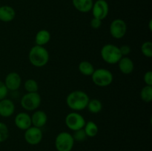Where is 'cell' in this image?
I'll list each match as a JSON object with an SVG mask.
<instances>
[{"label":"cell","instance_id":"10","mask_svg":"<svg viewBox=\"0 0 152 151\" xmlns=\"http://www.w3.org/2000/svg\"><path fill=\"white\" fill-rule=\"evenodd\" d=\"M91 11L94 17L102 21L107 17L109 12L108 2L105 0H96L94 2Z\"/></svg>","mask_w":152,"mask_h":151},{"label":"cell","instance_id":"18","mask_svg":"<svg viewBox=\"0 0 152 151\" xmlns=\"http://www.w3.org/2000/svg\"><path fill=\"white\" fill-rule=\"evenodd\" d=\"M51 38L50 33L47 30H40L37 33L35 36L36 45L44 46L50 41Z\"/></svg>","mask_w":152,"mask_h":151},{"label":"cell","instance_id":"6","mask_svg":"<svg viewBox=\"0 0 152 151\" xmlns=\"http://www.w3.org/2000/svg\"><path fill=\"white\" fill-rule=\"evenodd\" d=\"M42 98L38 92L27 93L21 99V105L28 111L36 110L41 105Z\"/></svg>","mask_w":152,"mask_h":151},{"label":"cell","instance_id":"29","mask_svg":"<svg viewBox=\"0 0 152 151\" xmlns=\"http://www.w3.org/2000/svg\"><path fill=\"white\" fill-rule=\"evenodd\" d=\"M144 82L146 85L152 86V72L151 70H148L144 74L143 76Z\"/></svg>","mask_w":152,"mask_h":151},{"label":"cell","instance_id":"4","mask_svg":"<svg viewBox=\"0 0 152 151\" xmlns=\"http://www.w3.org/2000/svg\"><path fill=\"white\" fill-rule=\"evenodd\" d=\"M93 82L96 86L105 87L109 86L114 80L112 73L105 68H98L94 70L91 76Z\"/></svg>","mask_w":152,"mask_h":151},{"label":"cell","instance_id":"8","mask_svg":"<svg viewBox=\"0 0 152 151\" xmlns=\"http://www.w3.org/2000/svg\"><path fill=\"white\" fill-rule=\"evenodd\" d=\"M111 36L117 39H120L125 36L127 32V25L126 22L121 19H116L111 22L109 28Z\"/></svg>","mask_w":152,"mask_h":151},{"label":"cell","instance_id":"26","mask_svg":"<svg viewBox=\"0 0 152 151\" xmlns=\"http://www.w3.org/2000/svg\"><path fill=\"white\" fill-rule=\"evenodd\" d=\"M9 136V130L4 123L0 122V143L5 142Z\"/></svg>","mask_w":152,"mask_h":151},{"label":"cell","instance_id":"17","mask_svg":"<svg viewBox=\"0 0 152 151\" xmlns=\"http://www.w3.org/2000/svg\"><path fill=\"white\" fill-rule=\"evenodd\" d=\"M74 7L81 13H88L91 11L94 4L93 0H72Z\"/></svg>","mask_w":152,"mask_h":151},{"label":"cell","instance_id":"25","mask_svg":"<svg viewBox=\"0 0 152 151\" xmlns=\"http://www.w3.org/2000/svg\"><path fill=\"white\" fill-rule=\"evenodd\" d=\"M73 138H74V142H84L87 139V135L85 132L84 129H79V130L74 131V133L72 134Z\"/></svg>","mask_w":152,"mask_h":151},{"label":"cell","instance_id":"31","mask_svg":"<svg viewBox=\"0 0 152 151\" xmlns=\"http://www.w3.org/2000/svg\"><path fill=\"white\" fill-rule=\"evenodd\" d=\"M151 24H152V20L151 19V20H150V22H149V29H150V30H151Z\"/></svg>","mask_w":152,"mask_h":151},{"label":"cell","instance_id":"15","mask_svg":"<svg viewBox=\"0 0 152 151\" xmlns=\"http://www.w3.org/2000/svg\"><path fill=\"white\" fill-rule=\"evenodd\" d=\"M118 67L120 72L123 74L132 73L134 69V62L128 56H123L118 62Z\"/></svg>","mask_w":152,"mask_h":151},{"label":"cell","instance_id":"21","mask_svg":"<svg viewBox=\"0 0 152 151\" xmlns=\"http://www.w3.org/2000/svg\"><path fill=\"white\" fill-rule=\"evenodd\" d=\"M86 108H88V111L91 113H99L102 110V104L99 99H89V102L88 103L87 107Z\"/></svg>","mask_w":152,"mask_h":151},{"label":"cell","instance_id":"1","mask_svg":"<svg viewBox=\"0 0 152 151\" xmlns=\"http://www.w3.org/2000/svg\"><path fill=\"white\" fill-rule=\"evenodd\" d=\"M88 95L82 90H74L68 95L66 104L68 107L74 111L83 110L87 107L89 102Z\"/></svg>","mask_w":152,"mask_h":151},{"label":"cell","instance_id":"5","mask_svg":"<svg viewBox=\"0 0 152 151\" xmlns=\"http://www.w3.org/2000/svg\"><path fill=\"white\" fill-rule=\"evenodd\" d=\"M72 134L68 132H61L55 139V147L57 151H71L74 145Z\"/></svg>","mask_w":152,"mask_h":151},{"label":"cell","instance_id":"7","mask_svg":"<svg viewBox=\"0 0 152 151\" xmlns=\"http://www.w3.org/2000/svg\"><path fill=\"white\" fill-rule=\"evenodd\" d=\"M65 122L68 128L75 131L79 129L83 128L86 121L84 117L80 113L77 112H71L66 115Z\"/></svg>","mask_w":152,"mask_h":151},{"label":"cell","instance_id":"2","mask_svg":"<svg viewBox=\"0 0 152 151\" xmlns=\"http://www.w3.org/2000/svg\"><path fill=\"white\" fill-rule=\"evenodd\" d=\"M49 53L44 46L35 45L30 50L28 53L29 61L32 65L37 68L45 66L49 61Z\"/></svg>","mask_w":152,"mask_h":151},{"label":"cell","instance_id":"9","mask_svg":"<svg viewBox=\"0 0 152 151\" xmlns=\"http://www.w3.org/2000/svg\"><path fill=\"white\" fill-rule=\"evenodd\" d=\"M25 131L24 138L25 142L29 144L37 145L42 140L43 133L41 128L31 126Z\"/></svg>","mask_w":152,"mask_h":151},{"label":"cell","instance_id":"16","mask_svg":"<svg viewBox=\"0 0 152 151\" xmlns=\"http://www.w3.org/2000/svg\"><path fill=\"white\" fill-rule=\"evenodd\" d=\"M16 17V11L9 5H3L0 7V21L3 22H12Z\"/></svg>","mask_w":152,"mask_h":151},{"label":"cell","instance_id":"20","mask_svg":"<svg viewBox=\"0 0 152 151\" xmlns=\"http://www.w3.org/2000/svg\"><path fill=\"white\" fill-rule=\"evenodd\" d=\"M78 70L83 75L86 76H90L94 71V67L91 62L88 61H83L79 64Z\"/></svg>","mask_w":152,"mask_h":151},{"label":"cell","instance_id":"12","mask_svg":"<svg viewBox=\"0 0 152 151\" xmlns=\"http://www.w3.org/2000/svg\"><path fill=\"white\" fill-rule=\"evenodd\" d=\"M15 125L22 130H26L32 126L31 124V115L27 113L22 112L18 113L16 115L14 119Z\"/></svg>","mask_w":152,"mask_h":151},{"label":"cell","instance_id":"3","mask_svg":"<svg viewBox=\"0 0 152 151\" xmlns=\"http://www.w3.org/2000/svg\"><path fill=\"white\" fill-rule=\"evenodd\" d=\"M100 55L102 60L110 65L117 64L123 57L119 47L113 44H106L102 46L100 50Z\"/></svg>","mask_w":152,"mask_h":151},{"label":"cell","instance_id":"11","mask_svg":"<svg viewBox=\"0 0 152 151\" xmlns=\"http://www.w3.org/2000/svg\"><path fill=\"white\" fill-rule=\"evenodd\" d=\"M4 83L7 90L15 91L20 87L22 84V78L18 73L11 72L6 76Z\"/></svg>","mask_w":152,"mask_h":151},{"label":"cell","instance_id":"19","mask_svg":"<svg viewBox=\"0 0 152 151\" xmlns=\"http://www.w3.org/2000/svg\"><path fill=\"white\" fill-rule=\"evenodd\" d=\"M83 129L87 135V137H95L99 133V127L97 124L93 121H88L86 122Z\"/></svg>","mask_w":152,"mask_h":151},{"label":"cell","instance_id":"30","mask_svg":"<svg viewBox=\"0 0 152 151\" xmlns=\"http://www.w3.org/2000/svg\"><path fill=\"white\" fill-rule=\"evenodd\" d=\"M119 48H120V53H121L123 56H127L128 55L130 54L131 51H132V49H131L130 46L127 45V44L120 46V47H119Z\"/></svg>","mask_w":152,"mask_h":151},{"label":"cell","instance_id":"27","mask_svg":"<svg viewBox=\"0 0 152 151\" xmlns=\"http://www.w3.org/2000/svg\"><path fill=\"white\" fill-rule=\"evenodd\" d=\"M7 93H8V90L6 87L4 81L0 80V100L5 99L7 95Z\"/></svg>","mask_w":152,"mask_h":151},{"label":"cell","instance_id":"23","mask_svg":"<svg viewBox=\"0 0 152 151\" xmlns=\"http://www.w3.org/2000/svg\"><path fill=\"white\" fill-rule=\"evenodd\" d=\"M24 87L27 93H36V92H38L39 84L36 80L30 78V79L25 81V84H24Z\"/></svg>","mask_w":152,"mask_h":151},{"label":"cell","instance_id":"14","mask_svg":"<svg viewBox=\"0 0 152 151\" xmlns=\"http://www.w3.org/2000/svg\"><path fill=\"white\" fill-rule=\"evenodd\" d=\"M32 126L42 128L46 124L48 121V115L43 110H37L31 116Z\"/></svg>","mask_w":152,"mask_h":151},{"label":"cell","instance_id":"22","mask_svg":"<svg viewBox=\"0 0 152 151\" xmlns=\"http://www.w3.org/2000/svg\"><path fill=\"white\" fill-rule=\"evenodd\" d=\"M140 97L143 102L148 103L152 101V86L145 85L140 91Z\"/></svg>","mask_w":152,"mask_h":151},{"label":"cell","instance_id":"24","mask_svg":"<svg viewBox=\"0 0 152 151\" xmlns=\"http://www.w3.org/2000/svg\"><path fill=\"white\" fill-rule=\"evenodd\" d=\"M142 53L147 58H151L152 56V43L151 41H147L142 43L141 46Z\"/></svg>","mask_w":152,"mask_h":151},{"label":"cell","instance_id":"13","mask_svg":"<svg viewBox=\"0 0 152 151\" xmlns=\"http://www.w3.org/2000/svg\"><path fill=\"white\" fill-rule=\"evenodd\" d=\"M15 105L10 99H4L0 100V115L4 118L10 117L14 113Z\"/></svg>","mask_w":152,"mask_h":151},{"label":"cell","instance_id":"32","mask_svg":"<svg viewBox=\"0 0 152 151\" xmlns=\"http://www.w3.org/2000/svg\"><path fill=\"white\" fill-rule=\"evenodd\" d=\"M0 7H1V4H0Z\"/></svg>","mask_w":152,"mask_h":151},{"label":"cell","instance_id":"28","mask_svg":"<svg viewBox=\"0 0 152 151\" xmlns=\"http://www.w3.org/2000/svg\"><path fill=\"white\" fill-rule=\"evenodd\" d=\"M90 25H91V28H93V29L94 30L99 29V28H100V27L102 26V20L96 19V18L93 17V19L91 20Z\"/></svg>","mask_w":152,"mask_h":151}]
</instances>
